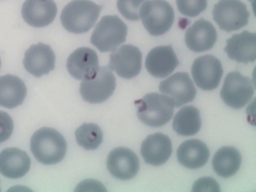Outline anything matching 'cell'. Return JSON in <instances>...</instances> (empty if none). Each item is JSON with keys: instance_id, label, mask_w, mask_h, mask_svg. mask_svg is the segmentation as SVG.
Returning <instances> with one entry per match:
<instances>
[{"instance_id": "7c38bea8", "label": "cell", "mask_w": 256, "mask_h": 192, "mask_svg": "<svg viewBox=\"0 0 256 192\" xmlns=\"http://www.w3.org/2000/svg\"><path fill=\"white\" fill-rule=\"evenodd\" d=\"M106 166L112 176L120 180L133 178L140 168V163L136 154L124 147L116 148L110 152Z\"/></svg>"}, {"instance_id": "f1b7e54d", "label": "cell", "mask_w": 256, "mask_h": 192, "mask_svg": "<svg viewBox=\"0 0 256 192\" xmlns=\"http://www.w3.org/2000/svg\"><path fill=\"white\" fill-rule=\"evenodd\" d=\"M220 192L218 184L212 178H202L194 184L192 191Z\"/></svg>"}, {"instance_id": "6da1fadb", "label": "cell", "mask_w": 256, "mask_h": 192, "mask_svg": "<svg viewBox=\"0 0 256 192\" xmlns=\"http://www.w3.org/2000/svg\"><path fill=\"white\" fill-rule=\"evenodd\" d=\"M30 146L34 156L43 164H56L66 156V139L54 128L44 127L36 131L32 137Z\"/></svg>"}, {"instance_id": "9c48e42d", "label": "cell", "mask_w": 256, "mask_h": 192, "mask_svg": "<svg viewBox=\"0 0 256 192\" xmlns=\"http://www.w3.org/2000/svg\"><path fill=\"white\" fill-rule=\"evenodd\" d=\"M191 72L196 86L201 90L210 92L218 86L224 70L218 58L207 54L196 58Z\"/></svg>"}, {"instance_id": "4316f807", "label": "cell", "mask_w": 256, "mask_h": 192, "mask_svg": "<svg viewBox=\"0 0 256 192\" xmlns=\"http://www.w3.org/2000/svg\"><path fill=\"white\" fill-rule=\"evenodd\" d=\"M177 7L182 15L194 18L207 8V0H176Z\"/></svg>"}, {"instance_id": "277c9868", "label": "cell", "mask_w": 256, "mask_h": 192, "mask_svg": "<svg viewBox=\"0 0 256 192\" xmlns=\"http://www.w3.org/2000/svg\"><path fill=\"white\" fill-rule=\"evenodd\" d=\"M128 26L118 16H106L94 28L90 43L100 52L116 50L126 41Z\"/></svg>"}, {"instance_id": "9a60e30c", "label": "cell", "mask_w": 256, "mask_h": 192, "mask_svg": "<svg viewBox=\"0 0 256 192\" xmlns=\"http://www.w3.org/2000/svg\"><path fill=\"white\" fill-rule=\"evenodd\" d=\"M66 68L70 76L76 80L94 78L100 68L98 54L88 48H78L68 56Z\"/></svg>"}, {"instance_id": "52a82bcc", "label": "cell", "mask_w": 256, "mask_h": 192, "mask_svg": "<svg viewBox=\"0 0 256 192\" xmlns=\"http://www.w3.org/2000/svg\"><path fill=\"white\" fill-rule=\"evenodd\" d=\"M212 13L214 20L223 31H237L248 24V10L240 0H220Z\"/></svg>"}, {"instance_id": "5bb4252c", "label": "cell", "mask_w": 256, "mask_h": 192, "mask_svg": "<svg viewBox=\"0 0 256 192\" xmlns=\"http://www.w3.org/2000/svg\"><path fill=\"white\" fill-rule=\"evenodd\" d=\"M57 13V6L54 0H26L22 8L24 21L37 28L50 25Z\"/></svg>"}, {"instance_id": "44dd1931", "label": "cell", "mask_w": 256, "mask_h": 192, "mask_svg": "<svg viewBox=\"0 0 256 192\" xmlns=\"http://www.w3.org/2000/svg\"><path fill=\"white\" fill-rule=\"evenodd\" d=\"M209 157L208 148L202 141L196 139L185 141L177 150L179 163L189 169H198L204 166Z\"/></svg>"}, {"instance_id": "3957f363", "label": "cell", "mask_w": 256, "mask_h": 192, "mask_svg": "<svg viewBox=\"0 0 256 192\" xmlns=\"http://www.w3.org/2000/svg\"><path fill=\"white\" fill-rule=\"evenodd\" d=\"M139 120L147 126L160 127L171 120L174 106L166 96L151 92L134 102Z\"/></svg>"}, {"instance_id": "ba28073f", "label": "cell", "mask_w": 256, "mask_h": 192, "mask_svg": "<svg viewBox=\"0 0 256 192\" xmlns=\"http://www.w3.org/2000/svg\"><path fill=\"white\" fill-rule=\"evenodd\" d=\"M254 88L250 78L240 72H230L226 76L220 96L225 104L234 109L242 108L251 100Z\"/></svg>"}, {"instance_id": "f546056e", "label": "cell", "mask_w": 256, "mask_h": 192, "mask_svg": "<svg viewBox=\"0 0 256 192\" xmlns=\"http://www.w3.org/2000/svg\"><path fill=\"white\" fill-rule=\"evenodd\" d=\"M0 66H1V60H0Z\"/></svg>"}, {"instance_id": "cb8c5ba5", "label": "cell", "mask_w": 256, "mask_h": 192, "mask_svg": "<svg viewBox=\"0 0 256 192\" xmlns=\"http://www.w3.org/2000/svg\"><path fill=\"white\" fill-rule=\"evenodd\" d=\"M198 109L192 106L183 107L175 115L172 127L175 132L183 136H193L201 128Z\"/></svg>"}, {"instance_id": "d4e9b609", "label": "cell", "mask_w": 256, "mask_h": 192, "mask_svg": "<svg viewBox=\"0 0 256 192\" xmlns=\"http://www.w3.org/2000/svg\"><path fill=\"white\" fill-rule=\"evenodd\" d=\"M78 144L88 150L98 149L102 142L104 133L98 124L84 123L76 131Z\"/></svg>"}, {"instance_id": "d6986e66", "label": "cell", "mask_w": 256, "mask_h": 192, "mask_svg": "<svg viewBox=\"0 0 256 192\" xmlns=\"http://www.w3.org/2000/svg\"><path fill=\"white\" fill-rule=\"evenodd\" d=\"M224 48L228 58L238 62L247 64L256 60V35L248 31L235 34L227 40Z\"/></svg>"}, {"instance_id": "5b68a950", "label": "cell", "mask_w": 256, "mask_h": 192, "mask_svg": "<svg viewBox=\"0 0 256 192\" xmlns=\"http://www.w3.org/2000/svg\"><path fill=\"white\" fill-rule=\"evenodd\" d=\"M139 12L143 26L151 36L166 34L174 23V10L165 0H148L141 6Z\"/></svg>"}, {"instance_id": "603a6c76", "label": "cell", "mask_w": 256, "mask_h": 192, "mask_svg": "<svg viewBox=\"0 0 256 192\" xmlns=\"http://www.w3.org/2000/svg\"><path fill=\"white\" fill-rule=\"evenodd\" d=\"M242 156L240 152L232 146H224L215 154L212 160L214 170L220 177L230 178L240 168Z\"/></svg>"}, {"instance_id": "30bf717a", "label": "cell", "mask_w": 256, "mask_h": 192, "mask_svg": "<svg viewBox=\"0 0 256 192\" xmlns=\"http://www.w3.org/2000/svg\"><path fill=\"white\" fill-rule=\"evenodd\" d=\"M108 68L120 78L130 80L138 76L142 68V54L137 47L124 45L110 54Z\"/></svg>"}, {"instance_id": "8fae6325", "label": "cell", "mask_w": 256, "mask_h": 192, "mask_svg": "<svg viewBox=\"0 0 256 192\" xmlns=\"http://www.w3.org/2000/svg\"><path fill=\"white\" fill-rule=\"evenodd\" d=\"M159 90L168 96L177 108L192 102L197 92L190 76L184 72H176L160 82Z\"/></svg>"}, {"instance_id": "8992f818", "label": "cell", "mask_w": 256, "mask_h": 192, "mask_svg": "<svg viewBox=\"0 0 256 192\" xmlns=\"http://www.w3.org/2000/svg\"><path fill=\"white\" fill-rule=\"evenodd\" d=\"M116 88V78L108 66L100 68L94 78L82 80L80 94L92 104L102 103L110 98Z\"/></svg>"}, {"instance_id": "ac0fdd59", "label": "cell", "mask_w": 256, "mask_h": 192, "mask_svg": "<svg viewBox=\"0 0 256 192\" xmlns=\"http://www.w3.org/2000/svg\"><path fill=\"white\" fill-rule=\"evenodd\" d=\"M217 40V32L214 26L203 18L195 22L185 34L187 47L196 52L211 50Z\"/></svg>"}, {"instance_id": "7402d4cb", "label": "cell", "mask_w": 256, "mask_h": 192, "mask_svg": "<svg viewBox=\"0 0 256 192\" xmlns=\"http://www.w3.org/2000/svg\"><path fill=\"white\" fill-rule=\"evenodd\" d=\"M27 88L21 78L12 74L0 76V106L14 108L23 103Z\"/></svg>"}, {"instance_id": "2e32d148", "label": "cell", "mask_w": 256, "mask_h": 192, "mask_svg": "<svg viewBox=\"0 0 256 192\" xmlns=\"http://www.w3.org/2000/svg\"><path fill=\"white\" fill-rule=\"evenodd\" d=\"M179 64L172 46H158L148 52L145 66L151 76L156 78H164L172 74Z\"/></svg>"}, {"instance_id": "4fadbf2b", "label": "cell", "mask_w": 256, "mask_h": 192, "mask_svg": "<svg viewBox=\"0 0 256 192\" xmlns=\"http://www.w3.org/2000/svg\"><path fill=\"white\" fill-rule=\"evenodd\" d=\"M56 56L50 46L42 43L32 45L25 52L24 66L36 78L48 74L55 68Z\"/></svg>"}, {"instance_id": "83f0119b", "label": "cell", "mask_w": 256, "mask_h": 192, "mask_svg": "<svg viewBox=\"0 0 256 192\" xmlns=\"http://www.w3.org/2000/svg\"><path fill=\"white\" fill-rule=\"evenodd\" d=\"M14 122L8 113L0 110V143L5 142L12 136Z\"/></svg>"}, {"instance_id": "484cf974", "label": "cell", "mask_w": 256, "mask_h": 192, "mask_svg": "<svg viewBox=\"0 0 256 192\" xmlns=\"http://www.w3.org/2000/svg\"><path fill=\"white\" fill-rule=\"evenodd\" d=\"M146 0H118V11L126 20L138 21L140 19L139 12L142 4Z\"/></svg>"}, {"instance_id": "e0dca14e", "label": "cell", "mask_w": 256, "mask_h": 192, "mask_svg": "<svg viewBox=\"0 0 256 192\" xmlns=\"http://www.w3.org/2000/svg\"><path fill=\"white\" fill-rule=\"evenodd\" d=\"M172 152L170 138L162 133L149 135L141 145L140 153L145 162L154 166L166 163Z\"/></svg>"}, {"instance_id": "ffe728a7", "label": "cell", "mask_w": 256, "mask_h": 192, "mask_svg": "<svg viewBox=\"0 0 256 192\" xmlns=\"http://www.w3.org/2000/svg\"><path fill=\"white\" fill-rule=\"evenodd\" d=\"M31 160L28 154L17 148H8L0 153V173L5 177L17 179L29 172Z\"/></svg>"}, {"instance_id": "7a4b0ae2", "label": "cell", "mask_w": 256, "mask_h": 192, "mask_svg": "<svg viewBox=\"0 0 256 192\" xmlns=\"http://www.w3.org/2000/svg\"><path fill=\"white\" fill-rule=\"evenodd\" d=\"M102 9V6L90 0H74L62 12V26L70 33H86L96 24Z\"/></svg>"}]
</instances>
